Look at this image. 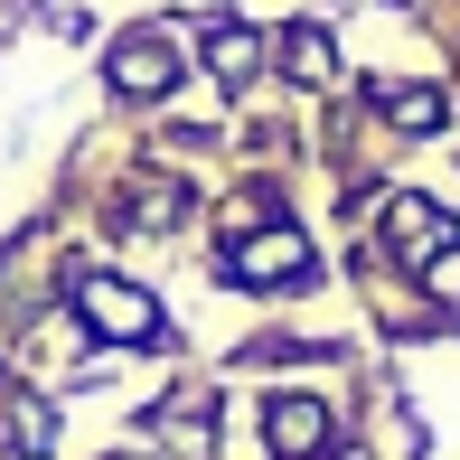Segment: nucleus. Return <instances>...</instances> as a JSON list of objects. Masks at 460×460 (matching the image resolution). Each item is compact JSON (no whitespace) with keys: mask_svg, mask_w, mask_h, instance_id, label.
Returning <instances> with one entry per match:
<instances>
[{"mask_svg":"<svg viewBox=\"0 0 460 460\" xmlns=\"http://www.w3.org/2000/svg\"><path fill=\"white\" fill-rule=\"evenodd\" d=\"M132 217H141V226H179V217H188V188H179V179H170V188H141Z\"/></svg>","mask_w":460,"mask_h":460,"instance_id":"nucleus-10","label":"nucleus"},{"mask_svg":"<svg viewBox=\"0 0 460 460\" xmlns=\"http://www.w3.org/2000/svg\"><path fill=\"white\" fill-rule=\"evenodd\" d=\"M310 235L301 226H254V235H235V254H226V282L235 291H310Z\"/></svg>","mask_w":460,"mask_h":460,"instance_id":"nucleus-1","label":"nucleus"},{"mask_svg":"<svg viewBox=\"0 0 460 460\" xmlns=\"http://www.w3.org/2000/svg\"><path fill=\"white\" fill-rule=\"evenodd\" d=\"M75 320L103 329L113 348H151L160 339V301L141 282H122V273H75Z\"/></svg>","mask_w":460,"mask_h":460,"instance_id":"nucleus-2","label":"nucleus"},{"mask_svg":"<svg viewBox=\"0 0 460 460\" xmlns=\"http://www.w3.org/2000/svg\"><path fill=\"white\" fill-rule=\"evenodd\" d=\"M273 48H282V75H291V85H329V75H339V48H329V29H310V19L282 29Z\"/></svg>","mask_w":460,"mask_h":460,"instance_id":"nucleus-8","label":"nucleus"},{"mask_svg":"<svg viewBox=\"0 0 460 460\" xmlns=\"http://www.w3.org/2000/svg\"><path fill=\"white\" fill-rule=\"evenodd\" d=\"M263 442H273V460H339V413L320 394H273L263 404Z\"/></svg>","mask_w":460,"mask_h":460,"instance_id":"nucleus-4","label":"nucleus"},{"mask_svg":"<svg viewBox=\"0 0 460 460\" xmlns=\"http://www.w3.org/2000/svg\"><path fill=\"white\" fill-rule=\"evenodd\" d=\"M0 451L10 460H48L57 451V413L38 394H0Z\"/></svg>","mask_w":460,"mask_h":460,"instance_id":"nucleus-7","label":"nucleus"},{"mask_svg":"<svg viewBox=\"0 0 460 460\" xmlns=\"http://www.w3.org/2000/svg\"><path fill=\"white\" fill-rule=\"evenodd\" d=\"M207 66H217V85H254L263 75V29H244V19H207Z\"/></svg>","mask_w":460,"mask_h":460,"instance_id":"nucleus-6","label":"nucleus"},{"mask_svg":"<svg viewBox=\"0 0 460 460\" xmlns=\"http://www.w3.org/2000/svg\"><path fill=\"white\" fill-rule=\"evenodd\" d=\"M179 75H188V57H179V38H170V29H132V38H113V57H103V85H113L122 103L170 94Z\"/></svg>","mask_w":460,"mask_h":460,"instance_id":"nucleus-3","label":"nucleus"},{"mask_svg":"<svg viewBox=\"0 0 460 460\" xmlns=\"http://www.w3.org/2000/svg\"><path fill=\"white\" fill-rule=\"evenodd\" d=\"M376 113H385L404 141H432V132H442V94H432V85H376Z\"/></svg>","mask_w":460,"mask_h":460,"instance_id":"nucleus-9","label":"nucleus"},{"mask_svg":"<svg viewBox=\"0 0 460 460\" xmlns=\"http://www.w3.org/2000/svg\"><path fill=\"white\" fill-rule=\"evenodd\" d=\"M385 244L404 263H432V254H451V217L432 198H385Z\"/></svg>","mask_w":460,"mask_h":460,"instance_id":"nucleus-5","label":"nucleus"}]
</instances>
